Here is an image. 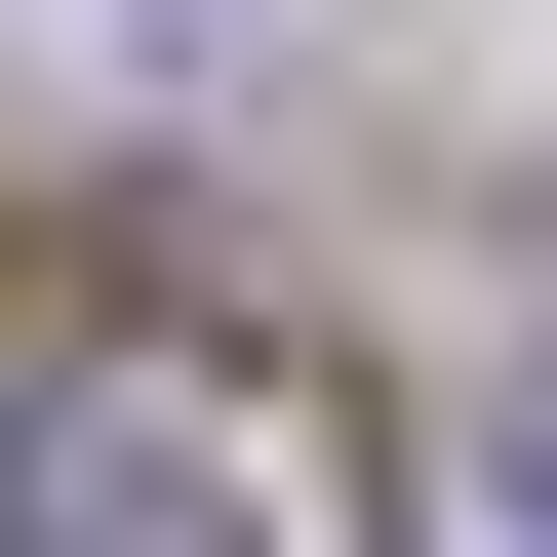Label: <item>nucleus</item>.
I'll list each match as a JSON object with an SVG mask.
<instances>
[{
    "label": "nucleus",
    "mask_w": 557,
    "mask_h": 557,
    "mask_svg": "<svg viewBox=\"0 0 557 557\" xmlns=\"http://www.w3.org/2000/svg\"><path fill=\"white\" fill-rule=\"evenodd\" d=\"M0 518H40V557H359V478H319V398H278V359H81Z\"/></svg>",
    "instance_id": "1"
}]
</instances>
